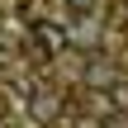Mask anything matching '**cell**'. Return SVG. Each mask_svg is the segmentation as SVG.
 <instances>
[{
  "label": "cell",
  "mask_w": 128,
  "mask_h": 128,
  "mask_svg": "<svg viewBox=\"0 0 128 128\" xmlns=\"http://www.w3.org/2000/svg\"><path fill=\"white\" fill-rule=\"evenodd\" d=\"M33 114H38V119H52V114H57V100H33Z\"/></svg>",
  "instance_id": "6da1fadb"
},
{
  "label": "cell",
  "mask_w": 128,
  "mask_h": 128,
  "mask_svg": "<svg viewBox=\"0 0 128 128\" xmlns=\"http://www.w3.org/2000/svg\"><path fill=\"white\" fill-rule=\"evenodd\" d=\"M66 5H71V10H90L95 0H66Z\"/></svg>",
  "instance_id": "7a4b0ae2"
}]
</instances>
